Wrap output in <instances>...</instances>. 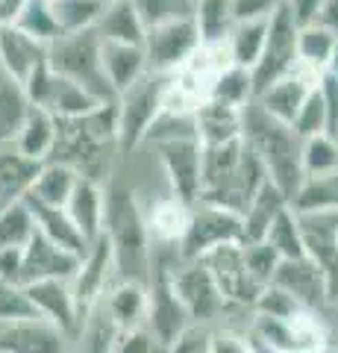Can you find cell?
Instances as JSON below:
<instances>
[{
	"instance_id": "obj_1",
	"label": "cell",
	"mask_w": 338,
	"mask_h": 353,
	"mask_svg": "<svg viewBox=\"0 0 338 353\" xmlns=\"http://www.w3.org/2000/svg\"><path fill=\"white\" fill-rule=\"evenodd\" d=\"M268 183V174L244 139L226 141V145L203 148L200 165V201L209 206H221L226 212L242 218L247 203Z\"/></svg>"
},
{
	"instance_id": "obj_2",
	"label": "cell",
	"mask_w": 338,
	"mask_h": 353,
	"mask_svg": "<svg viewBox=\"0 0 338 353\" xmlns=\"http://www.w3.org/2000/svg\"><path fill=\"white\" fill-rule=\"evenodd\" d=\"M103 239L112 248L118 277L147 285L150 259H154V241L147 233V221L136 194L115 183L103 189Z\"/></svg>"
},
{
	"instance_id": "obj_3",
	"label": "cell",
	"mask_w": 338,
	"mask_h": 353,
	"mask_svg": "<svg viewBox=\"0 0 338 353\" xmlns=\"http://www.w3.org/2000/svg\"><path fill=\"white\" fill-rule=\"evenodd\" d=\"M242 139L259 157L262 168L268 174V183L277 185L291 203L294 194L300 192V185L306 183L300 162L303 139L291 127L268 118L256 103H247L242 109Z\"/></svg>"
},
{
	"instance_id": "obj_4",
	"label": "cell",
	"mask_w": 338,
	"mask_h": 353,
	"mask_svg": "<svg viewBox=\"0 0 338 353\" xmlns=\"http://www.w3.org/2000/svg\"><path fill=\"white\" fill-rule=\"evenodd\" d=\"M47 65L65 80L77 83L97 103H115V92L101 65V39L94 30L59 36L53 44H47Z\"/></svg>"
},
{
	"instance_id": "obj_5",
	"label": "cell",
	"mask_w": 338,
	"mask_h": 353,
	"mask_svg": "<svg viewBox=\"0 0 338 353\" xmlns=\"http://www.w3.org/2000/svg\"><path fill=\"white\" fill-rule=\"evenodd\" d=\"M250 341L262 353H309L324 345H330L326 327L318 312L300 309L288 318H253Z\"/></svg>"
},
{
	"instance_id": "obj_6",
	"label": "cell",
	"mask_w": 338,
	"mask_h": 353,
	"mask_svg": "<svg viewBox=\"0 0 338 353\" xmlns=\"http://www.w3.org/2000/svg\"><path fill=\"white\" fill-rule=\"evenodd\" d=\"M162 88L165 77L162 74H145L141 80L115 97V112H118V148L133 150L145 145L147 130L162 112Z\"/></svg>"
},
{
	"instance_id": "obj_7",
	"label": "cell",
	"mask_w": 338,
	"mask_h": 353,
	"mask_svg": "<svg viewBox=\"0 0 338 353\" xmlns=\"http://www.w3.org/2000/svg\"><path fill=\"white\" fill-rule=\"evenodd\" d=\"M21 92H24L30 106L45 109V112L53 115L56 121H62V118H83V115H89L92 109L101 106L92 94H85L77 83L65 80L62 74L53 71L47 62L41 65V68L32 71L30 80L21 85Z\"/></svg>"
},
{
	"instance_id": "obj_8",
	"label": "cell",
	"mask_w": 338,
	"mask_h": 353,
	"mask_svg": "<svg viewBox=\"0 0 338 353\" xmlns=\"http://www.w3.org/2000/svg\"><path fill=\"white\" fill-rule=\"evenodd\" d=\"M168 280H171V289L177 294V301L182 303L191 324L203 327L206 321H215L226 309V301L221 297V292H218L215 280L209 277V271H206L198 259L177 256V262H173L168 271Z\"/></svg>"
},
{
	"instance_id": "obj_9",
	"label": "cell",
	"mask_w": 338,
	"mask_h": 353,
	"mask_svg": "<svg viewBox=\"0 0 338 353\" xmlns=\"http://www.w3.org/2000/svg\"><path fill=\"white\" fill-rule=\"evenodd\" d=\"M297 24H294L291 12L282 3L268 21V39H265V50H262L259 62L250 71L253 80V97L259 92H265L271 83H277L279 77L291 74L297 68Z\"/></svg>"
},
{
	"instance_id": "obj_10",
	"label": "cell",
	"mask_w": 338,
	"mask_h": 353,
	"mask_svg": "<svg viewBox=\"0 0 338 353\" xmlns=\"http://www.w3.org/2000/svg\"><path fill=\"white\" fill-rule=\"evenodd\" d=\"M221 245H242V218L221 206L194 203L189 230L177 248L180 259H200L203 253Z\"/></svg>"
},
{
	"instance_id": "obj_11",
	"label": "cell",
	"mask_w": 338,
	"mask_h": 353,
	"mask_svg": "<svg viewBox=\"0 0 338 353\" xmlns=\"http://www.w3.org/2000/svg\"><path fill=\"white\" fill-rule=\"evenodd\" d=\"M145 57H147V71L168 77L180 71L185 62L194 57V50L200 48V36L191 18L185 21H171L145 32Z\"/></svg>"
},
{
	"instance_id": "obj_12",
	"label": "cell",
	"mask_w": 338,
	"mask_h": 353,
	"mask_svg": "<svg viewBox=\"0 0 338 353\" xmlns=\"http://www.w3.org/2000/svg\"><path fill=\"white\" fill-rule=\"evenodd\" d=\"M209 277L215 280L218 292L226 301V306L235 303V306H250L253 309L256 297L262 294V289L253 283V277L247 274V265H244V253L242 245H221V248H212L209 253H203L198 259Z\"/></svg>"
},
{
	"instance_id": "obj_13",
	"label": "cell",
	"mask_w": 338,
	"mask_h": 353,
	"mask_svg": "<svg viewBox=\"0 0 338 353\" xmlns=\"http://www.w3.org/2000/svg\"><path fill=\"white\" fill-rule=\"evenodd\" d=\"M159 162L168 174L171 192L185 206L200 201V165H203V145L198 139H171L154 145Z\"/></svg>"
},
{
	"instance_id": "obj_14",
	"label": "cell",
	"mask_w": 338,
	"mask_h": 353,
	"mask_svg": "<svg viewBox=\"0 0 338 353\" xmlns=\"http://www.w3.org/2000/svg\"><path fill=\"white\" fill-rule=\"evenodd\" d=\"M112 277H115L112 248H109V241L101 236V239H94L89 250L80 256V268L71 277V294H74V303H77L80 318L106 297V292L112 289Z\"/></svg>"
},
{
	"instance_id": "obj_15",
	"label": "cell",
	"mask_w": 338,
	"mask_h": 353,
	"mask_svg": "<svg viewBox=\"0 0 338 353\" xmlns=\"http://www.w3.org/2000/svg\"><path fill=\"white\" fill-rule=\"evenodd\" d=\"M318 80H321L318 71H309V68H303V65H297L291 74L279 77V80L271 83L265 92H259L253 97V103L268 118H274V121H279V124L291 127L294 118H297V112H300L303 101H306L309 92L318 85Z\"/></svg>"
},
{
	"instance_id": "obj_16",
	"label": "cell",
	"mask_w": 338,
	"mask_h": 353,
	"mask_svg": "<svg viewBox=\"0 0 338 353\" xmlns=\"http://www.w3.org/2000/svg\"><path fill=\"white\" fill-rule=\"evenodd\" d=\"M77 268H80V256H74V253L50 245L45 236L32 233V239L24 248V262H21V285L41 283V280L71 283Z\"/></svg>"
},
{
	"instance_id": "obj_17",
	"label": "cell",
	"mask_w": 338,
	"mask_h": 353,
	"mask_svg": "<svg viewBox=\"0 0 338 353\" xmlns=\"http://www.w3.org/2000/svg\"><path fill=\"white\" fill-rule=\"evenodd\" d=\"M0 353H71V339L45 318L0 327Z\"/></svg>"
},
{
	"instance_id": "obj_18",
	"label": "cell",
	"mask_w": 338,
	"mask_h": 353,
	"mask_svg": "<svg viewBox=\"0 0 338 353\" xmlns=\"http://www.w3.org/2000/svg\"><path fill=\"white\" fill-rule=\"evenodd\" d=\"M24 292H27L39 318H45L47 324H53L68 339H74V333H77V327H80V312H77V303H74V294H71V283L41 280V283L24 285Z\"/></svg>"
},
{
	"instance_id": "obj_19",
	"label": "cell",
	"mask_w": 338,
	"mask_h": 353,
	"mask_svg": "<svg viewBox=\"0 0 338 353\" xmlns=\"http://www.w3.org/2000/svg\"><path fill=\"white\" fill-rule=\"evenodd\" d=\"M47 62V48L32 41L18 27H0V68L12 85H24L32 71Z\"/></svg>"
},
{
	"instance_id": "obj_20",
	"label": "cell",
	"mask_w": 338,
	"mask_h": 353,
	"mask_svg": "<svg viewBox=\"0 0 338 353\" xmlns=\"http://www.w3.org/2000/svg\"><path fill=\"white\" fill-rule=\"evenodd\" d=\"M274 285H279L282 292H288L300 306L318 312L321 306H326V280L324 271L312 259H282L279 268L274 274Z\"/></svg>"
},
{
	"instance_id": "obj_21",
	"label": "cell",
	"mask_w": 338,
	"mask_h": 353,
	"mask_svg": "<svg viewBox=\"0 0 338 353\" xmlns=\"http://www.w3.org/2000/svg\"><path fill=\"white\" fill-rule=\"evenodd\" d=\"M101 65H103V74L109 85H112L115 97L147 74V57L141 44L101 41Z\"/></svg>"
},
{
	"instance_id": "obj_22",
	"label": "cell",
	"mask_w": 338,
	"mask_h": 353,
	"mask_svg": "<svg viewBox=\"0 0 338 353\" xmlns=\"http://www.w3.org/2000/svg\"><path fill=\"white\" fill-rule=\"evenodd\" d=\"M24 203L30 206V215H32V224H36V233L45 236L50 245L68 250V253H74V256H83V253L89 250V241L80 236V230L74 227V221L68 218L65 209L36 203L32 197H24Z\"/></svg>"
},
{
	"instance_id": "obj_23",
	"label": "cell",
	"mask_w": 338,
	"mask_h": 353,
	"mask_svg": "<svg viewBox=\"0 0 338 353\" xmlns=\"http://www.w3.org/2000/svg\"><path fill=\"white\" fill-rule=\"evenodd\" d=\"M194 130H198V141L203 148L235 141L242 139V109L206 101L194 109Z\"/></svg>"
},
{
	"instance_id": "obj_24",
	"label": "cell",
	"mask_w": 338,
	"mask_h": 353,
	"mask_svg": "<svg viewBox=\"0 0 338 353\" xmlns=\"http://www.w3.org/2000/svg\"><path fill=\"white\" fill-rule=\"evenodd\" d=\"M65 212L74 221V227L80 230V236L89 241L103 236V185L94 180H83L74 185V192L65 203Z\"/></svg>"
},
{
	"instance_id": "obj_25",
	"label": "cell",
	"mask_w": 338,
	"mask_h": 353,
	"mask_svg": "<svg viewBox=\"0 0 338 353\" xmlns=\"http://www.w3.org/2000/svg\"><path fill=\"white\" fill-rule=\"evenodd\" d=\"M147 221V233L150 241H156L159 248H180V241L189 230V221H191V206H185L177 197H162L150 206V212H145Z\"/></svg>"
},
{
	"instance_id": "obj_26",
	"label": "cell",
	"mask_w": 338,
	"mask_h": 353,
	"mask_svg": "<svg viewBox=\"0 0 338 353\" xmlns=\"http://www.w3.org/2000/svg\"><path fill=\"white\" fill-rule=\"evenodd\" d=\"M103 306L121 333L145 327L147 324V285L118 280V285H112V289L106 292Z\"/></svg>"
},
{
	"instance_id": "obj_27",
	"label": "cell",
	"mask_w": 338,
	"mask_h": 353,
	"mask_svg": "<svg viewBox=\"0 0 338 353\" xmlns=\"http://www.w3.org/2000/svg\"><path fill=\"white\" fill-rule=\"evenodd\" d=\"M288 206L286 194H282L277 185L265 183L256 192V197L247 203V209L242 212V245H253V241H265L271 224L277 221V215Z\"/></svg>"
},
{
	"instance_id": "obj_28",
	"label": "cell",
	"mask_w": 338,
	"mask_h": 353,
	"mask_svg": "<svg viewBox=\"0 0 338 353\" xmlns=\"http://www.w3.org/2000/svg\"><path fill=\"white\" fill-rule=\"evenodd\" d=\"M53 145H56V118L39 106H30L12 148L32 162H47Z\"/></svg>"
},
{
	"instance_id": "obj_29",
	"label": "cell",
	"mask_w": 338,
	"mask_h": 353,
	"mask_svg": "<svg viewBox=\"0 0 338 353\" xmlns=\"http://www.w3.org/2000/svg\"><path fill=\"white\" fill-rule=\"evenodd\" d=\"M121 330L109 318L103 301L80 318V327L71 339V353H112Z\"/></svg>"
},
{
	"instance_id": "obj_30",
	"label": "cell",
	"mask_w": 338,
	"mask_h": 353,
	"mask_svg": "<svg viewBox=\"0 0 338 353\" xmlns=\"http://www.w3.org/2000/svg\"><path fill=\"white\" fill-rule=\"evenodd\" d=\"M41 165L45 162H32L27 157H21L15 148L0 150V206L24 201L32 189V183H36Z\"/></svg>"
},
{
	"instance_id": "obj_31",
	"label": "cell",
	"mask_w": 338,
	"mask_h": 353,
	"mask_svg": "<svg viewBox=\"0 0 338 353\" xmlns=\"http://www.w3.org/2000/svg\"><path fill=\"white\" fill-rule=\"evenodd\" d=\"M94 32L101 41H115V44H145V24L138 21L136 9L129 0H112L106 3L103 15L97 18Z\"/></svg>"
},
{
	"instance_id": "obj_32",
	"label": "cell",
	"mask_w": 338,
	"mask_h": 353,
	"mask_svg": "<svg viewBox=\"0 0 338 353\" xmlns=\"http://www.w3.org/2000/svg\"><path fill=\"white\" fill-rule=\"evenodd\" d=\"M77 183H80V176L74 174L68 165L45 162L27 197H32L36 203L65 209V203H68V197H71V192H74V185H77Z\"/></svg>"
},
{
	"instance_id": "obj_33",
	"label": "cell",
	"mask_w": 338,
	"mask_h": 353,
	"mask_svg": "<svg viewBox=\"0 0 338 353\" xmlns=\"http://www.w3.org/2000/svg\"><path fill=\"white\" fill-rule=\"evenodd\" d=\"M191 21H194V27H198L200 44L226 41L235 27L233 0H194Z\"/></svg>"
},
{
	"instance_id": "obj_34",
	"label": "cell",
	"mask_w": 338,
	"mask_h": 353,
	"mask_svg": "<svg viewBox=\"0 0 338 353\" xmlns=\"http://www.w3.org/2000/svg\"><path fill=\"white\" fill-rule=\"evenodd\" d=\"M50 15L59 36H74V32L94 30L97 18L103 15L106 3L101 0H50Z\"/></svg>"
},
{
	"instance_id": "obj_35",
	"label": "cell",
	"mask_w": 338,
	"mask_h": 353,
	"mask_svg": "<svg viewBox=\"0 0 338 353\" xmlns=\"http://www.w3.org/2000/svg\"><path fill=\"white\" fill-rule=\"evenodd\" d=\"M268 21H271V18H268ZM268 21H244V24H235V27H233L230 39H226V50H230L233 65L253 71V65L259 62L262 50H265Z\"/></svg>"
},
{
	"instance_id": "obj_36",
	"label": "cell",
	"mask_w": 338,
	"mask_h": 353,
	"mask_svg": "<svg viewBox=\"0 0 338 353\" xmlns=\"http://www.w3.org/2000/svg\"><path fill=\"white\" fill-rule=\"evenodd\" d=\"M288 206L294 212H338V168L324 176H309Z\"/></svg>"
},
{
	"instance_id": "obj_37",
	"label": "cell",
	"mask_w": 338,
	"mask_h": 353,
	"mask_svg": "<svg viewBox=\"0 0 338 353\" xmlns=\"http://www.w3.org/2000/svg\"><path fill=\"white\" fill-rule=\"evenodd\" d=\"M209 101L235 106V109H244L247 103H253V80H250V71L238 68V65L224 68L221 74L215 77Z\"/></svg>"
},
{
	"instance_id": "obj_38",
	"label": "cell",
	"mask_w": 338,
	"mask_h": 353,
	"mask_svg": "<svg viewBox=\"0 0 338 353\" xmlns=\"http://www.w3.org/2000/svg\"><path fill=\"white\" fill-rule=\"evenodd\" d=\"M27 109H30V103L18 85H12L9 80L0 83V150L15 145Z\"/></svg>"
},
{
	"instance_id": "obj_39",
	"label": "cell",
	"mask_w": 338,
	"mask_h": 353,
	"mask_svg": "<svg viewBox=\"0 0 338 353\" xmlns=\"http://www.w3.org/2000/svg\"><path fill=\"white\" fill-rule=\"evenodd\" d=\"M335 36H330L326 30L321 27H300L297 30V65H303V68H309V71H318L324 74L326 68V62H330V53L335 48Z\"/></svg>"
},
{
	"instance_id": "obj_40",
	"label": "cell",
	"mask_w": 338,
	"mask_h": 353,
	"mask_svg": "<svg viewBox=\"0 0 338 353\" xmlns=\"http://www.w3.org/2000/svg\"><path fill=\"white\" fill-rule=\"evenodd\" d=\"M265 241L277 250L279 259H303L306 256V250H303V239H300V227H297V215H294L291 206H286L277 215V221L268 230Z\"/></svg>"
},
{
	"instance_id": "obj_41",
	"label": "cell",
	"mask_w": 338,
	"mask_h": 353,
	"mask_svg": "<svg viewBox=\"0 0 338 353\" xmlns=\"http://www.w3.org/2000/svg\"><path fill=\"white\" fill-rule=\"evenodd\" d=\"M145 30H154L171 21H185L194 12V0H129Z\"/></svg>"
},
{
	"instance_id": "obj_42",
	"label": "cell",
	"mask_w": 338,
	"mask_h": 353,
	"mask_svg": "<svg viewBox=\"0 0 338 353\" xmlns=\"http://www.w3.org/2000/svg\"><path fill=\"white\" fill-rule=\"evenodd\" d=\"M32 233H36V224L24 201L0 209V248H27Z\"/></svg>"
},
{
	"instance_id": "obj_43",
	"label": "cell",
	"mask_w": 338,
	"mask_h": 353,
	"mask_svg": "<svg viewBox=\"0 0 338 353\" xmlns=\"http://www.w3.org/2000/svg\"><path fill=\"white\" fill-rule=\"evenodd\" d=\"M12 27H18L21 32H27L32 41L45 44V48L59 39V30H56V24H53V15H50L47 0H27Z\"/></svg>"
},
{
	"instance_id": "obj_44",
	"label": "cell",
	"mask_w": 338,
	"mask_h": 353,
	"mask_svg": "<svg viewBox=\"0 0 338 353\" xmlns=\"http://www.w3.org/2000/svg\"><path fill=\"white\" fill-rule=\"evenodd\" d=\"M300 162H303V176H324L332 168H338V145L332 136H315L303 141L300 150Z\"/></svg>"
},
{
	"instance_id": "obj_45",
	"label": "cell",
	"mask_w": 338,
	"mask_h": 353,
	"mask_svg": "<svg viewBox=\"0 0 338 353\" xmlns=\"http://www.w3.org/2000/svg\"><path fill=\"white\" fill-rule=\"evenodd\" d=\"M291 130L297 132V136L306 141V139H315V136H330V118H326V103H324V94H321V88L315 85L309 97L303 101L300 106V112L297 118H294V124Z\"/></svg>"
},
{
	"instance_id": "obj_46",
	"label": "cell",
	"mask_w": 338,
	"mask_h": 353,
	"mask_svg": "<svg viewBox=\"0 0 338 353\" xmlns=\"http://www.w3.org/2000/svg\"><path fill=\"white\" fill-rule=\"evenodd\" d=\"M242 253H244V265H247V274L253 277V283L259 289H268L274 274L279 268V256L277 250L268 245V241H253V245H242Z\"/></svg>"
},
{
	"instance_id": "obj_47",
	"label": "cell",
	"mask_w": 338,
	"mask_h": 353,
	"mask_svg": "<svg viewBox=\"0 0 338 353\" xmlns=\"http://www.w3.org/2000/svg\"><path fill=\"white\" fill-rule=\"evenodd\" d=\"M24 318H39L36 309H32V303H30L27 292H24V285L0 280V327L24 321Z\"/></svg>"
},
{
	"instance_id": "obj_48",
	"label": "cell",
	"mask_w": 338,
	"mask_h": 353,
	"mask_svg": "<svg viewBox=\"0 0 338 353\" xmlns=\"http://www.w3.org/2000/svg\"><path fill=\"white\" fill-rule=\"evenodd\" d=\"M300 309H306V306H300L288 292H282L279 285L271 283L268 289H262V294L256 297L253 315H259V318H288L294 312H300Z\"/></svg>"
},
{
	"instance_id": "obj_49",
	"label": "cell",
	"mask_w": 338,
	"mask_h": 353,
	"mask_svg": "<svg viewBox=\"0 0 338 353\" xmlns=\"http://www.w3.org/2000/svg\"><path fill=\"white\" fill-rule=\"evenodd\" d=\"M206 353H256V345L250 341V336H242L235 330H212L206 336Z\"/></svg>"
},
{
	"instance_id": "obj_50",
	"label": "cell",
	"mask_w": 338,
	"mask_h": 353,
	"mask_svg": "<svg viewBox=\"0 0 338 353\" xmlns=\"http://www.w3.org/2000/svg\"><path fill=\"white\" fill-rule=\"evenodd\" d=\"M112 353H165V347L156 341V336L147 327H136L118 336Z\"/></svg>"
},
{
	"instance_id": "obj_51",
	"label": "cell",
	"mask_w": 338,
	"mask_h": 353,
	"mask_svg": "<svg viewBox=\"0 0 338 353\" xmlns=\"http://www.w3.org/2000/svg\"><path fill=\"white\" fill-rule=\"evenodd\" d=\"M282 6V0H233L235 24L244 21H268Z\"/></svg>"
},
{
	"instance_id": "obj_52",
	"label": "cell",
	"mask_w": 338,
	"mask_h": 353,
	"mask_svg": "<svg viewBox=\"0 0 338 353\" xmlns=\"http://www.w3.org/2000/svg\"><path fill=\"white\" fill-rule=\"evenodd\" d=\"M282 3H286V9L291 12L294 24H297V27H309L315 21V15H318L321 0H282Z\"/></svg>"
},
{
	"instance_id": "obj_53",
	"label": "cell",
	"mask_w": 338,
	"mask_h": 353,
	"mask_svg": "<svg viewBox=\"0 0 338 353\" xmlns=\"http://www.w3.org/2000/svg\"><path fill=\"white\" fill-rule=\"evenodd\" d=\"M312 24L321 27V30H326L330 36L338 39V0H321L318 15H315Z\"/></svg>"
},
{
	"instance_id": "obj_54",
	"label": "cell",
	"mask_w": 338,
	"mask_h": 353,
	"mask_svg": "<svg viewBox=\"0 0 338 353\" xmlns=\"http://www.w3.org/2000/svg\"><path fill=\"white\" fill-rule=\"evenodd\" d=\"M27 0H0V27H12Z\"/></svg>"
},
{
	"instance_id": "obj_55",
	"label": "cell",
	"mask_w": 338,
	"mask_h": 353,
	"mask_svg": "<svg viewBox=\"0 0 338 353\" xmlns=\"http://www.w3.org/2000/svg\"><path fill=\"white\" fill-rule=\"evenodd\" d=\"M324 74H330V77H335V80H338V41H335V48H332V53H330V62H326Z\"/></svg>"
},
{
	"instance_id": "obj_56",
	"label": "cell",
	"mask_w": 338,
	"mask_h": 353,
	"mask_svg": "<svg viewBox=\"0 0 338 353\" xmlns=\"http://www.w3.org/2000/svg\"><path fill=\"white\" fill-rule=\"evenodd\" d=\"M309 353H338V347H335V345H324V347H318V350H309Z\"/></svg>"
},
{
	"instance_id": "obj_57",
	"label": "cell",
	"mask_w": 338,
	"mask_h": 353,
	"mask_svg": "<svg viewBox=\"0 0 338 353\" xmlns=\"http://www.w3.org/2000/svg\"><path fill=\"white\" fill-rule=\"evenodd\" d=\"M332 139H335V145H338V132H335V136H332Z\"/></svg>"
},
{
	"instance_id": "obj_58",
	"label": "cell",
	"mask_w": 338,
	"mask_h": 353,
	"mask_svg": "<svg viewBox=\"0 0 338 353\" xmlns=\"http://www.w3.org/2000/svg\"><path fill=\"white\" fill-rule=\"evenodd\" d=\"M0 209H3V206H0Z\"/></svg>"
}]
</instances>
